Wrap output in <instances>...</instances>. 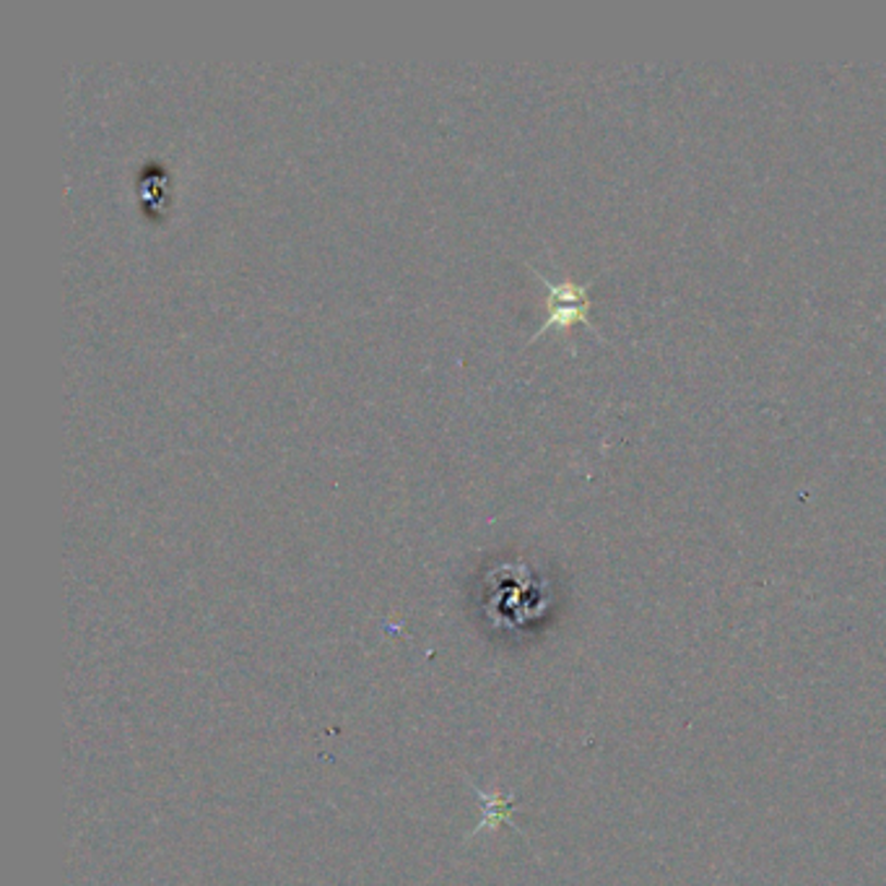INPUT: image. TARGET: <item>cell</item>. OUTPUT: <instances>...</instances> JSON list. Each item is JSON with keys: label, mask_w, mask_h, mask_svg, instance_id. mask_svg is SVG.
<instances>
[{"label": "cell", "mask_w": 886, "mask_h": 886, "mask_svg": "<svg viewBox=\"0 0 886 886\" xmlns=\"http://www.w3.org/2000/svg\"><path fill=\"white\" fill-rule=\"evenodd\" d=\"M531 270L546 283V289H549V296H546V323L531 336V341H536V338L544 336L549 328H570L574 323H585L593 333H598V328H595L591 320V294H587V287H591V283L574 281L554 283L546 279L541 270L536 268Z\"/></svg>", "instance_id": "cell-1"}, {"label": "cell", "mask_w": 886, "mask_h": 886, "mask_svg": "<svg viewBox=\"0 0 886 886\" xmlns=\"http://www.w3.org/2000/svg\"><path fill=\"white\" fill-rule=\"evenodd\" d=\"M471 788L476 790L478 801H482V822H478V827L471 832L469 837L478 835V832H486V829H497L502 822H510L512 820V793H486L476 786V782L469 780Z\"/></svg>", "instance_id": "cell-2"}]
</instances>
